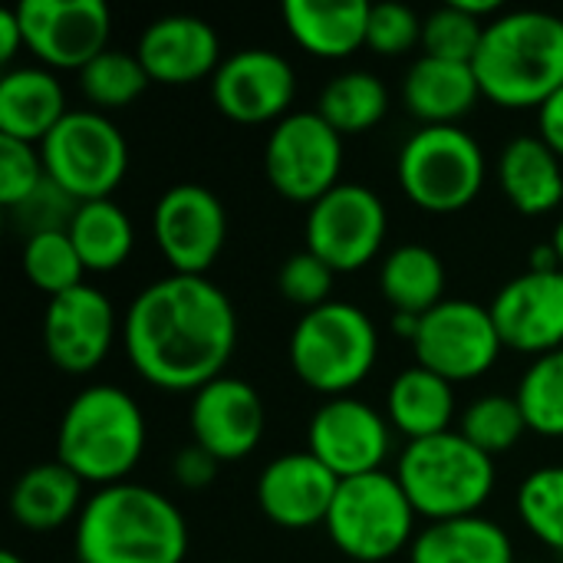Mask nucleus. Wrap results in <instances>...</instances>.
Instances as JSON below:
<instances>
[{
    "instance_id": "obj_1",
    "label": "nucleus",
    "mask_w": 563,
    "mask_h": 563,
    "mask_svg": "<svg viewBox=\"0 0 563 563\" xmlns=\"http://www.w3.org/2000/svg\"><path fill=\"white\" fill-rule=\"evenodd\" d=\"M122 343L145 383L198 393L224 376L238 343V313L214 280L168 274L135 294L122 317Z\"/></svg>"
},
{
    "instance_id": "obj_2",
    "label": "nucleus",
    "mask_w": 563,
    "mask_h": 563,
    "mask_svg": "<svg viewBox=\"0 0 563 563\" xmlns=\"http://www.w3.org/2000/svg\"><path fill=\"white\" fill-rule=\"evenodd\" d=\"M185 554V515L148 485L99 488L76 518L79 563H181Z\"/></svg>"
},
{
    "instance_id": "obj_3",
    "label": "nucleus",
    "mask_w": 563,
    "mask_h": 563,
    "mask_svg": "<svg viewBox=\"0 0 563 563\" xmlns=\"http://www.w3.org/2000/svg\"><path fill=\"white\" fill-rule=\"evenodd\" d=\"M472 69L485 99L505 109H541L563 89V20L544 10L495 16Z\"/></svg>"
},
{
    "instance_id": "obj_4",
    "label": "nucleus",
    "mask_w": 563,
    "mask_h": 563,
    "mask_svg": "<svg viewBox=\"0 0 563 563\" xmlns=\"http://www.w3.org/2000/svg\"><path fill=\"white\" fill-rule=\"evenodd\" d=\"M145 452V416L119 386H89L63 412L56 432V462L82 485H119Z\"/></svg>"
},
{
    "instance_id": "obj_5",
    "label": "nucleus",
    "mask_w": 563,
    "mask_h": 563,
    "mask_svg": "<svg viewBox=\"0 0 563 563\" xmlns=\"http://www.w3.org/2000/svg\"><path fill=\"white\" fill-rule=\"evenodd\" d=\"M396 478L416 515L432 521L472 518L495 492V459L462 432L416 439L396 462Z\"/></svg>"
},
{
    "instance_id": "obj_6",
    "label": "nucleus",
    "mask_w": 563,
    "mask_h": 563,
    "mask_svg": "<svg viewBox=\"0 0 563 563\" xmlns=\"http://www.w3.org/2000/svg\"><path fill=\"white\" fill-rule=\"evenodd\" d=\"M379 333L373 320L343 300L307 310L290 333V366L303 386L323 396H346L376 366Z\"/></svg>"
},
{
    "instance_id": "obj_7",
    "label": "nucleus",
    "mask_w": 563,
    "mask_h": 563,
    "mask_svg": "<svg viewBox=\"0 0 563 563\" xmlns=\"http://www.w3.org/2000/svg\"><path fill=\"white\" fill-rule=\"evenodd\" d=\"M416 508L389 472L343 478L327 515V534L340 554L356 563H383L412 548Z\"/></svg>"
},
{
    "instance_id": "obj_8",
    "label": "nucleus",
    "mask_w": 563,
    "mask_h": 563,
    "mask_svg": "<svg viewBox=\"0 0 563 563\" xmlns=\"http://www.w3.org/2000/svg\"><path fill=\"white\" fill-rule=\"evenodd\" d=\"M406 198L432 214L468 208L485 185V152L459 125H422L396 162Z\"/></svg>"
},
{
    "instance_id": "obj_9",
    "label": "nucleus",
    "mask_w": 563,
    "mask_h": 563,
    "mask_svg": "<svg viewBox=\"0 0 563 563\" xmlns=\"http://www.w3.org/2000/svg\"><path fill=\"white\" fill-rule=\"evenodd\" d=\"M46 178L82 201L109 198L129 168V145L119 125L99 109H69V115L40 142Z\"/></svg>"
},
{
    "instance_id": "obj_10",
    "label": "nucleus",
    "mask_w": 563,
    "mask_h": 563,
    "mask_svg": "<svg viewBox=\"0 0 563 563\" xmlns=\"http://www.w3.org/2000/svg\"><path fill=\"white\" fill-rule=\"evenodd\" d=\"M343 135L313 109L284 115L264 145V172L277 195L313 205L340 185Z\"/></svg>"
},
{
    "instance_id": "obj_11",
    "label": "nucleus",
    "mask_w": 563,
    "mask_h": 563,
    "mask_svg": "<svg viewBox=\"0 0 563 563\" xmlns=\"http://www.w3.org/2000/svg\"><path fill=\"white\" fill-rule=\"evenodd\" d=\"M386 205L383 198L356 181H340L320 201L310 205L303 238L307 251L330 264L336 274L366 267L386 241Z\"/></svg>"
},
{
    "instance_id": "obj_12",
    "label": "nucleus",
    "mask_w": 563,
    "mask_h": 563,
    "mask_svg": "<svg viewBox=\"0 0 563 563\" xmlns=\"http://www.w3.org/2000/svg\"><path fill=\"white\" fill-rule=\"evenodd\" d=\"M412 350L419 366L455 386L485 376L505 343L488 307L472 300H442L422 317Z\"/></svg>"
},
{
    "instance_id": "obj_13",
    "label": "nucleus",
    "mask_w": 563,
    "mask_h": 563,
    "mask_svg": "<svg viewBox=\"0 0 563 563\" xmlns=\"http://www.w3.org/2000/svg\"><path fill=\"white\" fill-rule=\"evenodd\" d=\"M152 234L172 274L205 277L228 238V214L221 198L195 181L162 191L152 211Z\"/></svg>"
},
{
    "instance_id": "obj_14",
    "label": "nucleus",
    "mask_w": 563,
    "mask_h": 563,
    "mask_svg": "<svg viewBox=\"0 0 563 563\" xmlns=\"http://www.w3.org/2000/svg\"><path fill=\"white\" fill-rule=\"evenodd\" d=\"M26 49L49 69H86L109 49L112 13L102 0H20Z\"/></svg>"
},
{
    "instance_id": "obj_15",
    "label": "nucleus",
    "mask_w": 563,
    "mask_h": 563,
    "mask_svg": "<svg viewBox=\"0 0 563 563\" xmlns=\"http://www.w3.org/2000/svg\"><path fill=\"white\" fill-rule=\"evenodd\" d=\"M389 419L363 399H327L307 426V452L317 455L340 482L383 472L389 455Z\"/></svg>"
},
{
    "instance_id": "obj_16",
    "label": "nucleus",
    "mask_w": 563,
    "mask_h": 563,
    "mask_svg": "<svg viewBox=\"0 0 563 563\" xmlns=\"http://www.w3.org/2000/svg\"><path fill=\"white\" fill-rule=\"evenodd\" d=\"M214 106L241 125H261L290 115L297 96V73L277 49H238L211 76Z\"/></svg>"
},
{
    "instance_id": "obj_17",
    "label": "nucleus",
    "mask_w": 563,
    "mask_h": 563,
    "mask_svg": "<svg viewBox=\"0 0 563 563\" xmlns=\"http://www.w3.org/2000/svg\"><path fill=\"white\" fill-rule=\"evenodd\" d=\"M115 310L112 300L82 284L46 303L43 313V350L69 376L92 373L112 350Z\"/></svg>"
},
{
    "instance_id": "obj_18",
    "label": "nucleus",
    "mask_w": 563,
    "mask_h": 563,
    "mask_svg": "<svg viewBox=\"0 0 563 563\" xmlns=\"http://www.w3.org/2000/svg\"><path fill=\"white\" fill-rule=\"evenodd\" d=\"M492 320L508 350L548 356L563 350V271H525L492 300Z\"/></svg>"
},
{
    "instance_id": "obj_19",
    "label": "nucleus",
    "mask_w": 563,
    "mask_h": 563,
    "mask_svg": "<svg viewBox=\"0 0 563 563\" xmlns=\"http://www.w3.org/2000/svg\"><path fill=\"white\" fill-rule=\"evenodd\" d=\"M267 412L261 393L238 379L218 376L191 396V435L218 462L247 459L264 439Z\"/></svg>"
},
{
    "instance_id": "obj_20",
    "label": "nucleus",
    "mask_w": 563,
    "mask_h": 563,
    "mask_svg": "<svg viewBox=\"0 0 563 563\" xmlns=\"http://www.w3.org/2000/svg\"><path fill=\"white\" fill-rule=\"evenodd\" d=\"M336 492L340 478L310 452L280 455L257 478V505L264 518L287 531L327 525Z\"/></svg>"
},
{
    "instance_id": "obj_21",
    "label": "nucleus",
    "mask_w": 563,
    "mask_h": 563,
    "mask_svg": "<svg viewBox=\"0 0 563 563\" xmlns=\"http://www.w3.org/2000/svg\"><path fill=\"white\" fill-rule=\"evenodd\" d=\"M135 56L148 79L162 86H191L205 76H214L224 63L214 26L188 13L152 20L139 36Z\"/></svg>"
},
{
    "instance_id": "obj_22",
    "label": "nucleus",
    "mask_w": 563,
    "mask_h": 563,
    "mask_svg": "<svg viewBox=\"0 0 563 563\" xmlns=\"http://www.w3.org/2000/svg\"><path fill=\"white\" fill-rule=\"evenodd\" d=\"M366 0H284V26L307 53L320 59H346L366 46Z\"/></svg>"
},
{
    "instance_id": "obj_23",
    "label": "nucleus",
    "mask_w": 563,
    "mask_h": 563,
    "mask_svg": "<svg viewBox=\"0 0 563 563\" xmlns=\"http://www.w3.org/2000/svg\"><path fill=\"white\" fill-rule=\"evenodd\" d=\"M66 92L43 66H16L0 79V135L40 145L63 119Z\"/></svg>"
},
{
    "instance_id": "obj_24",
    "label": "nucleus",
    "mask_w": 563,
    "mask_h": 563,
    "mask_svg": "<svg viewBox=\"0 0 563 563\" xmlns=\"http://www.w3.org/2000/svg\"><path fill=\"white\" fill-rule=\"evenodd\" d=\"M482 99L478 76L468 63L419 56L402 79V102L422 125H455Z\"/></svg>"
},
{
    "instance_id": "obj_25",
    "label": "nucleus",
    "mask_w": 563,
    "mask_h": 563,
    "mask_svg": "<svg viewBox=\"0 0 563 563\" xmlns=\"http://www.w3.org/2000/svg\"><path fill=\"white\" fill-rule=\"evenodd\" d=\"M498 178L515 211L528 218L548 214L563 201L561 158L541 135L511 139L501 152Z\"/></svg>"
},
{
    "instance_id": "obj_26",
    "label": "nucleus",
    "mask_w": 563,
    "mask_h": 563,
    "mask_svg": "<svg viewBox=\"0 0 563 563\" xmlns=\"http://www.w3.org/2000/svg\"><path fill=\"white\" fill-rule=\"evenodd\" d=\"M82 478L63 462H43L26 468L10 492V515L20 528L46 534L79 518L82 511Z\"/></svg>"
},
{
    "instance_id": "obj_27",
    "label": "nucleus",
    "mask_w": 563,
    "mask_h": 563,
    "mask_svg": "<svg viewBox=\"0 0 563 563\" xmlns=\"http://www.w3.org/2000/svg\"><path fill=\"white\" fill-rule=\"evenodd\" d=\"M386 419L409 442L452 432L449 426L455 419V389L449 379L416 363L393 379L386 393Z\"/></svg>"
},
{
    "instance_id": "obj_28",
    "label": "nucleus",
    "mask_w": 563,
    "mask_h": 563,
    "mask_svg": "<svg viewBox=\"0 0 563 563\" xmlns=\"http://www.w3.org/2000/svg\"><path fill=\"white\" fill-rule=\"evenodd\" d=\"M409 563H515V548L501 525L472 515L426 525L409 548Z\"/></svg>"
},
{
    "instance_id": "obj_29",
    "label": "nucleus",
    "mask_w": 563,
    "mask_h": 563,
    "mask_svg": "<svg viewBox=\"0 0 563 563\" xmlns=\"http://www.w3.org/2000/svg\"><path fill=\"white\" fill-rule=\"evenodd\" d=\"M379 290L393 313L426 317L445 300V264L426 244H402L383 261Z\"/></svg>"
},
{
    "instance_id": "obj_30",
    "label": "nucleus",
    "mask_w": 563,
    "mask_h": 563,
    "mask_svg": "<svg viewBox=\"0 0 563 563\" xmlns=\"http://www.w3.org/2000/svg\"><path fill=\"white\" fill-rule=\"evenodd\" d=\"M69 238L82 257V267L96 274L122 267L135 247L132 221L112 198L82 201L69 224Z\"/></svg>"
},
{
    "instance_id": "obj_31",
    "label": "nucleus",
    "mask_w": 563,
    "mask_h": 563,
    "mask_svg": "<svg viewBox=\"0 0 563 563\" xmlns=\"http://www.w3.org/2000/svg\"><path fill=\"white\" fill-rule=\"evenodd\" d=\"M389 109V89L376 73L366 69H350L340 73L327 82L320 92L317 112L340 132V135H356L373 129Z\"/></svg>"
},
{
    "instance_id": "obj_32",
    "label": "nucleus",
    "mask_w": 563,
    "mask_h": 563,
    "mask_svg": "<svg viewBox=\"0 0 563 563\" xmlns=\"http://www.w3.org/2000/svg\"><path fill=\"white\" fill-rule=\"evenodd\" d=\"M23 274L36 290H43L49 300L59 294H69L82 287V257L69 238V231H46L26 238L23 247Z\"/></svg>"
},
{
    "instance_id": "obj_33",
    "label": "nucleus",
    "mask_w": 563,
    "mask_h": 563,
    "mask_svg": "<svg viewBox=\"0 0 563 563\" xmlns=\"http://www.w3.org/2000/svg\"><path fill=\"white\" fill-rule=\"evenodd\" d=\"M531 432L563 439V350L538 356L515 393Z\"/></svg>"
},
{
    "instance_id": "obj_34",
    "label": "nucleus",
    "mask_w": 563,
    "mask_h": 563,
    "mask_svg": "<svg viewBox=\"0 0 563 563\" xmlns=\"http://www.w3.org/2000/svg\"><path fill=\"white\" fill-rule=\"evenodd\" d=\"M148 73L139 63V56L125 53V49H106L99 53L86 69H79V86L82 96L99 109H122L129 102H135L145 86H148Z\"/></svg>"
},
{
    "instance_id": "obj_35",
    "label": "nucleus",
    "mask_w": 563,
    "mask_h": 563,
    "mask_svg": "<svg viewBox=\"0 0 563 563\" xmlns=\"http://www.w3.org/2000/svg\"><path fill=\"white\" fill-rule=\"evenodd\" d=\"M459 432L475 449L495 459V455L511 452L521 442V435L528 432V422L515 396H482L462 412Z\"/></svg>"
},
{
    "instance_id": "obj_36",
    "label": "nucleus",
    "mask_w": 563,
    "mask_h": 563,
    "mask_svg": "<svg viewBox=\"0 0 563 563\" xmlns=\"http://www.w3.org/2000/svg\"><path fill=\"white\" fill-rule=\"evenodd\" d=\"M518 515L541 544L563 554V465L538 468L521 482Z\"/></svg>"
},
{
    "instance_id": "obj_37",
    "label": "nucleus",
    "mask_w": 563,
    "mask_h": 563,
    "mask_svg": "<svg viewBox=\"0 0 563 563\" xmlns=\"http://www.w3.org/2000/svg\"><path fill=\"white\" fill-rule=\"evenodd\" d=\"M485 26L488 23L475 20L472 13L459 10L455 3H445L435 13H429L426 23H422L426 56L449 59V63H468L472 66L475 56H478V46H482Z\"/></svg>"
},
{
    "instance_id": "obj_38",
    "label": "nucleus",
    "mask_w": 563,
    "mask_h": 563,
    "mask_svg": "<svg viewBox=\"0 0 563 563\" xmlns=\"http://www.w3.org/2000/svg\"><path fill=\"white\" fill-rule=\"evenodd\" d=\"M333 277H336V271L330 264H323L310 251H300V254H290L280 264V271H277V290H280L284 300L303 307V313H307V310H317V307L330 303Z\"/></svg>"
},
{
    "instance_id": "obj_39",
    "label": "nucleus",
    "mask_w": 563,
    "mask_h": 563,
    "mask_svg": "<svg viewBox=\"0 0 563 563\" xmlns=\"http://www.w3.org/2000/svg\"><path fill=\"white\" fill-rule=\"evenodd\" d=\"M43 181H46V168H43L40 148L30 142L0 135V205L13 211Z\"/></svg>"
},
{
    "instance_id": "obj_40",
    "label": "nucleus",
    "mask_w": 563,
    "mask_h": 563,
    "mask_svg": "<svg viewBox=\"0 0 563 563\" xmlns=\"http://www.w3.org/2000/svg\"><path fill=\"white\" fill-rule=\"evenodd\" d=\"M422 23L406 3H376L369 10L366 46L379 56H402L416 43H422Z\"/></svg>"
},
{
    "instance_id": "obj_41",
    "label": "nucleus",
    "mask_w": 563,
    "mask_h": 563,
    "mask_svg": "<svg viewBox=\"0 0 563 563\" xmlns=\"http://www.w3.org/2000/svg\"><path fill=\"white\" fill-rule=\"evenodd\" d=\"M76 211H79V201L73 195H66L56 181L46 178L10 214H13L16 228L26 231V238H33V234H46V231H69Z\"/></svg>"
},
{
    "instance_id": "obj_42",
    "label": "nucleus",
    "mask_w": 563,
    "mask_h": 563,
    "mask_svg": "<svg viewBox=\"0 0 563 563\" xmlns=\"http://www.w3.org/2000/svg\"><path fill=\"white\" fill-rule=\"evenodd\" d=\"M218 459L214 455H208L201 445H188V449H181L178 455H175V462H172V475H175V482L181 485V488H191V492H201V488H208L211 482H214V475H218Z\"/></svg>"
},
{
    "instance_id": "obj_43",
    "label": "nucleus",
    "mask_w": 563,
    "mask_h": 563,
    "mask_svg": "<svg viewBox=\"0 0 563 563\" xmlns=\"http://www.w3.org/2000/svg\"><path fill=\"white\" fill-rule=\"evenodd\" d=\"M538 135L563 158V89H558L541 109H538Z\"/></svg>"
},
{
    "instance_id": "obj_44",
    "label": "nucleus",
    "mask_w": 563,
    "mask_h": 563,
    "mask_svg": "<svg viewBox=\"0 0 563 563\" xmlns=\"http://www.w3.org/2000/svg\"><path fill=\"white\" fill-rule=\"evenodd\" d=\"M20 46H26L23 26H20L16 10L7 7V10H0V63H10L20 53Z\"/></svg>"
},
{
    "instance_id": "obj_45",
    "label": "nucleus",
    "mask_w": 563,
    "mask_h": 563,
    "mask_svg": "<svg viewBox=\"0 0 563 563\" xmlns=\"http://www.w3.org/2000/svg\"><path fill=\"white\" fill-rule=\"evenodd\" d=\"M528 264H531L528 271H561V261H558V251H554V244H551V241H544V244L531 247Z\"/></svg>"
},
{
    "instance_id": "obj_46",
    "label": "nucleus",
    "mask_w": 563,
    "mask_h": 563,
    "mask_svg": "<svg viewBox=\"0 0 563 563\" xmlns=\"http://www.w3.org/2000/svg\"><path fill=\"white\" fill-rule=\"evenodd\" d=\"M419 323H422V317H416V313H393V330L402 336V340H416V333H419Z\"/></svg>"
},
{
    "instance_id": "obj_47",
    "label": "nucleus",
    "mask_w": 563,
    "mask_h": 563,
    "mask_svg": "<svg viewBox=\"0 0 563 563\" xmlns=\"http://www.w3.org/2000/svg\"><path fill=\"white\" fill-rule=\"evenodd\" d=\"M551 244H554V251H558V261H561V271H563V218L558 221V228H554V238H551Z\"/></svg>"
},
{
    "instance_id": "obj_48",
    "label": "nucleus",
    "mask_w": 563,
    "mask_h": 563,
    "mask_svg": "<svg viewBox=\"0 0 563 563\" xmlns=\"http://www.w3.org/2000/svg\"><path fill=\"white\" fill-rule=\"evenodd\" d=\"M0 563H26V561H20L13 551H0Z\"/></svg>"
},
{
    "instance_id": "obj_49",
    "label": "nucleus",
    "mask_w": 563,
    "mask_h": 563,
    "mask_svg": "<svg viewBox=\"0 0 563 563\" xmlns=\"http://www.w3.org/2000/svg\"><path fill=\"white\" fill-rule=\"evenodd\" d=\"M76 563H79V561H76Z\"/></svg>"
}]
</instances>
